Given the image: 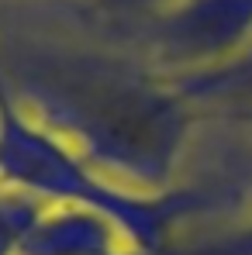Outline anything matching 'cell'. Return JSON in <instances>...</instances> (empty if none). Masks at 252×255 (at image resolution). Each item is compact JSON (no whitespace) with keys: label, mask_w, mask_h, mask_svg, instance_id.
<instances>
[{"label":"cell","mask_w":252,"mask_h":255,"mask_svg":"<svg viewBox=\"0 0 252 255\" xmlns=\"http://www.w3.org/2000/svg\"><path fill=\"white\" fill-rule=\"evenodd\" d=\"M235 86H239V93H242V97H246V100L252 104V62L246 66V76H242V80H239Z\"/></svg>","instance_id":"obj_1"}]
</instances>
